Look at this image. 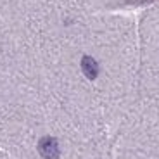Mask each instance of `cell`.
<instances>
[{
    "label": "cell",
    "instance_id": "obj_2",
    "mask_svg": "<svg viewBox=\"0 0 159 159\" xmlns=\"http://www.w3.org/2000/svg\"><path fill=\"white\" fill-rule=\"evenodd\" d=\"M83 71L87 73L88 78H95V75H97V64H95V61H92L90 57H85V59H83Z\"/></svg>",
    "mask_w": 159,
    "mask_h": 159
},
{
    "label": "cell",
    "instance_id": "obj_1",
    "mask_svg": "<svg viewBox=\"0 0 159 159\" xmlns=\"http://www.w3.org/2000/svg\"><path fill=\"white\" fill-rule=\"evenodd\" d=\"M38 151H40V154L43 156L45 159H57V156H59V145H57V140L50 139V137L42 139L40 143H38Z\"/></svg>",
    "mask_w": 159,
    "mask_h": 159
}]
</instances>
